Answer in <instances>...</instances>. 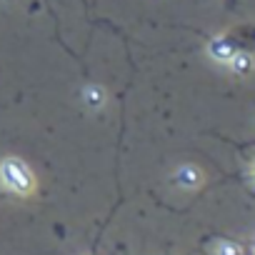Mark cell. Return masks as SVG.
Returning a JSON list of instances; mask_svg holds the SVG:
<instances>
[{
  "label": "cell",
  "mask_w": 255,
  "mask_h": 255,
  "mask_svg": "<svg viewBox=\"0 0 255 255\" xmlns=\"http://www.w3.org/2000/svg\"><path fill=\"white\" fill-rule=\"evenodd\" d=\"M0 178H3V183H5L10 190L23 193V195H28V193L33 190V185H35L33 173H30L28 165H25L23 160H18V158H8V160L0 163Z\"/></svg>",
  "instance_id": "cell-1"
},
{
  "label": "cell",
  "mask_w": 255,
  "mask_h": 255,
  "mask_svg": "<svg viewBox=\"0 0 255 255\" xmlns=\"http://www.w3.org/2000/svg\"><path fill=\"white\" fill-rule=\"evenodd\" d=\"M208 50H210V55H213L215 60H230V58L240 50V45H238V40H233V38H228V35H220V38H213V40H210Z\"/></svg>",
  "instance_id": "cell-2"
},
{
  "label": "cell",
  "mask_w": 255,
  "mask_h": 255,
  "mask_svg": "<svg viewBox=\"0 0 255 255\" xmlns=\"http://www.w3.org/2000/svg\"><path fill=\"white\" fill-rule=\"evenodd\" d=\"M230 68L238 73V75H248L253 70V58L245 53V50H238L233 58H230Z\"/></svg>",
  "instance_id": "cell-3"
},
{
  "label": "cell",
  "mask_w": 255,
  "mask_h": 255,
  "mask_svg": "<svg viewBox=\"0 0 255 255\" xmlns=\"http://www.w3.org/2000/svg\"><path fill=\"white\" fill-rule=\"evenodd\" d=\"M198 180H200V175H198V170H195V168H190V165L180 168V173H178V183H183L185 188H193Z\"/></svg>",
  "instance_id": "cell-4"
},
{
  "label": "cell",
  "mask_w": 255,
  "mask_h": 255,
  "mask_svg": "<svg viewBox=\"0 0 255 255\" xmlns=\"http://www.w3.org/2000/svg\"><path fill=\"white\" fill-rule=\"evenodd\" d=\"M220 255H240V250L235 245H220Z\"/></svg>",
  "instance_id": "cell-5"
},
{
  "label": "cell",
  "mask_w": 255,
  "mask_h": 255,
  "mask_svg": "<svg viewBox=\"0 0 255 255\" xmlns=\"http://www.w3.org/2000/svg\"><path fill=\"white\" fill-rule=\"evenodd\" d=\"M228 5H235V0H228Z\"/></svg>",
  "instance_id": "cell-6"
},
{
  "label": "cell",
  "mask_w": 255,
  "mask_h": 255,
  "mask_svg": "<svg viewBox=\"0 0 255 255\" xmlns=\"http://www.w3.org/2000/svg\"><path fill=\"white\" fill-rule=\"evenodd\" d=\"M253 178H255V165H253Z\"/></svg>",
  "instance_id": "cell-7"
}]
</instances>
